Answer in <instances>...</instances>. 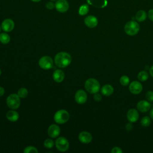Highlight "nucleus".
Instances as JSON below:
<instances>
[{"label":"nucleus","instance_id":"obj_35","mask_svg":"<svg viewBox=\"0 0 153 153\" xmlns=\"http://www.w3.org/2000/svg\"><path fill=\"white\" fill-rule=\"evenodd\" d=\"M125 127H126V129L127 130L130 131V130H132V128H133V126L132 124H131V122H130V123H127V124H126V126H125Z\"/></svg>","mask_w":153,"mask_h":153},{"label":"nucleus","instance_id":"obj_14","mask_svg":"<svg viewBox=\"0 0 153 153\" xmlns=\"http://www.w3.org/2000/svg\"><path fill=\"white\" fill-rule=\"evenodd\" d=\"M151 103L149 101L140 100L137 103V109L141 112H148L151 108Z\"/></svg>","mask_w":153,"mask_h":153},{"label":"nucleus","instance_id":"obj_22","mask_svg":"<svg viewBox=\"0 0 153 153\" xmlns=\"http://www.w3.org/2000/svg\"><path fill=\"white\" fill-rule=\"evenodd\" d=\"M10 41V35L5 33L3 32L0 33V42L4 44H8Z\"/></svg>","mask_w":153,"mask_h":153},{"label":"nucleus","instance_id":"obj_24","mask_svg":"<svg viewBox=\"0 0 153 153\" xmlns=\"http://www.w3.org/2000/svg\"><path fill=\"white\" fill-rule=\"evenodd\" d=\"M89 11V7L87 4H83L80 6L78 10V14L80 16L86 15Z\"/></svg>","mask_w":153,"mask_h":153},{"label":"nucleus","instance_id":"obj_5","mask_svg":"<svg viewBox=\"0 0 153 153\" xmlns=\"http://www.w3.org/2000/svg\"><path fill=\"white\" fill-rule=\"evenodd\" d=\"M20 97L17 94L13 93L7 98V105L11 109H16L20 105Z\"/></svg>","mask_w":153,"mask_h":153},{"label":"nucleus","instance_id":"obj_34","mask_svg":"<svg viewBox=\"0 0 153 153\" xmlns=\"http://www.w3.org/2000/svg\"><path fill=\"white\" fill-rule=\"evenodd\" d=\"M148 18L152 22H153V9H151L148 11Z\"/></svg>","mask_w":153,"mask_h":153},{"label":"nucleus","instance_id":"obj_8","mask_svg":"<svg viewBox=\"0 0 153 153\" xmlns=\"http://www.w3.org/2000/svg\"><path fill=\"white\" fill-rule=\"evenodd\" d=\"M69 8V4L66 0H57L55 3V8L59 13H65Z\"/></svg>","mask_w":153,"mask_h":153},{"label":"nucleus","instance_id":"obj_28","mask_svg":"<svg viewBox=\"0 0 153 153\" xmlns=\"http://www.w3.org/2000/svg\"><path fill=\"white\" fill-rule=\"evenodd\" d=\"M54 145V142L51 139H47L44 142V146L47 149L52 148Z\"/></svg>","mask_w":153,"mask_h":153},{"label":"nucleus","instance_id":"obj_13","mask_svg":"<svg viewBox=\"0 0 153 153\" xmlns=\"http://www.w3.org/2000/svg\"><path fill=\"white\" fill-rule=\"evenodd\" d=\"M84 23L88 27L94 28L97 26L98 24V20L95 16L90 15L84 19Z\"/></svg>","mask_w":153,"mask_h":153},{"label":"nucleus","instance_id":"obj_37","mask_svg":"<svg viewBox=\"0 0 153 153\" xmlns=\"http://www.w3.org/2000/svg\"><path fill=\"white\" fill-rule=\"evenodd\" d=\"M149 74L152 77H153V65L149 68Z\"/></svg>","mask_w":153,"mask_h":153},{"label":"nucleus","instance_id":"obj_3","mask_svg":"<svg viewBox=\"0 0 153 153\" xmlns=\"http://www.w3.org/2000/svg\"><path fill=\"white\" fill-rule=\"evenodd\" d=\"M140 26L137 22L134 20L129 21L124 26V32L129 36L136 35L139 31Z\"/></svg>","mask_w":153,"mask_h":153},{"label":"nucleus","instance_id":"obj_17","mask_svg":"<svg viewBox=\"0 0 153 153\" xmlns=\"http://www.w3.org/2000/svg\"><path fill=\"white\" fill-rule=\"evenodd\" d=\"M87 2L88 4L99 8H105L108 4L107 0H87Z\"/></svg>","mask_w":153,"mask_h":153},{"label":"nucleus","instance_id":"obj_29","mask_svg":"<svg viewBox=\"0 0 153 153\" xmlns=\"http://www.w3.org/2000/svg\"><path fill=\"white\" fill-rule=\"evenodd\" d=\"M24 153H38V150L34 146H28L23 150Z\"/></svg>","mask_w":153,"mask_h":153},{"label":"nucleus","instance_id":"obj_30","mask_svg":"<svg viewBox=\"0 0 153 153\" xmlns=\"http://www.w3.org/2000/svg\"><path fill=\"white\" fill-rule=\"evenodd\" d=\"M145 97L147 100L150 102H153V91L151 90L148 91L145 94Z\"/></svg>","mask_w":153,"mask_h":153},{"label":"nucleus","instance_id":"obj_1","mask_svg":"<svg viewBox=\"0 0 153 153\" xmlns=\"http://www.w3.org/2000/svg\"><path fill=\"white\" fill-rule=\"evenodd\" d=\"M72 62L71 56L66 52L58 53L54 57L55 65L60 68H64L69 66Z\"/></svg>","mask_w":153,"mask_h":153},{"label":"nucleus","instance_id":"obj_4","mask_svg":"<svg viewBox=\"0 0 153 153\" xmlns=\"http://www.w3.org/2000/svg\"><path fill=\"white\" fill-rule=\"evenodd\" d=\"M69 119V112L65 109H60L57 111L54 115V120L57 124H64Z\"/></svg>","mask_w":153,"mask_h":153},{"label":"nucleus","instance_id":"obj_16","mask_svg":"<svg viewBox=\"0 0 153 153\" xmlns=\"http://www.w3.org/2000/svg\"><path fill=\"white\" fill-rule=\"evenodd\" d=\"M139 115L138 111L134 108L130 109L127 113V120L131 123L136 122L139 119Z\"/></svg>","mask_w":153,"mask_h":153},{"label":"nucleus","instance_id":"obj_31","mask_svg":"<svg viewBox=\"0 0 153 153\" xmlns=\"http://www.w3.org/2000/svg\"><path fill=\"white\" fill-rule=\"evenodd\" d=\"M45 7L48 10H53L55 8V4L51 1H49L46 3Z\"/></svg>","mask_w":153,"mask_h":153},{"label":"nucleus","instance_id":"obj_21","mask_svg":"<svg viewBox=\"0 0 153 153\" xmlns=\"http://www.w3.org/2000/svg\"><path fill=\"white\" fill-rule=\"evenodd\" d=\"M147 17L146 13L144 10H139L138 11L135 16V18L137 22H142L146 20Z\"/></svg>","mask_w":153,"mask_h":153},{"label":"nucleus","instance_id":"obj_41","mask_svg":"<svg viewBox=\"0 0 153 153\" xmlns=\"http://www.w3.org/2000/svg\"><path fill=\"white\" fill-rule=\"evenodd\" d=\"M1 27L0 26V32H1Z\"/></svg>","mask_w":153,"mask_h":153},{"label":"nucleus","instance_id":"obj_39","mask_svg":"<svg viewBox=\"0 0 153 153\" xmlns=\"http://www.w3.org/2000/svg\"><path fill=\"white\" fill-rule=\"evenodd\" d=\"M31 1H33V2H38L41 1V0H31Z\"/></svg>","mask_w":153,"mask_h":153},{"label":"nucleus","instance_id":"obj_10","mask_svg":"<svg viewBox=\"0 0 153 153\" xmlns=\"http://www.w3.org/2000/svg\"><path fill=\"white\" fill-rule=\"evenodd\" d=\"M75 100L78 104H83L87 100V94L83 90H78L75 94Z\"/></svg>","mask_w":153,"mask_h":153},{"label":"nucleus","instance_id":"obj_15","mask_svg":"<svg viewBox=\"0 0 153 153\" xmlns=\"http://www.w3.org/2000/svg\"><path fill=\"white\" fill-rule=\"evenodd\" d=\"M78 139L81 143L87 144L91 142L92 135L89 132L84 131L79 134Z\"/></svg>","mask_w":153,"mask_h":153},{"label":"nucleus","instance_id":"obj_12","mask_svg":"<svg viewBox=\"0 0 153 153\" xmlns=\"http://www.w3.org/2000/svg\"><path fill=\"white\" fill-rule=\"evenodd\" d=\"M60 133V128L56 124H51L48 128V134L51 138H56L59 136Z\"/></svg>","mask_w":153,"mask_h":153},{"label":"nucleus","instance_id":"obj_18","mask_svg":"<svg viewBox=\"0 0 153 153\" xmlns=\"http://www.w3.org/2000/svg\"><path fill=\"white\" fill-rule=\"evenodd\" d=\"M53 78L57 82H61L65 79V74L60 69H56L53 74Z\"/></svg>","mask_w":153,"mask_h":153},{"label":"nucleus","instance_id":"obj_2","mask_svg":"<svg viewBox=\"0 0 153 153\" xmlns=\"http://www.w3.org/2000/svg\"><path fill=\"white\" fill-rule=\"evenodd\" d=\"M84 87L85 90L91 94L98 93L100 88L99 82L95 78H88L85 82Z\"/></svg>","mask_w":153,"mask_h":153},{"label":"nucleus","instance_id":"obj_26","mask_svg":"<svg viewBox=\"0 0 153 153\" xmlns=\"http://www.w3.org/2000/svg\"><path fill=\"white\" fill-rule=\"evenodd\" d=\"M17 94L20 98H25L28 95V91L26 88H20L17 91Z\"/></svg>","mask_w":153,"mask_h":153},{"label":"nucleus","instance_id":"obj_32","mask_svg":"<svg viewBox=\"0 0 153 153\" xmlns=\"http://www.w3.org/2000/svg\"><path fill=\"white\" fill-rule=\"evenodd\" d=\"M93 99L96 102H100L102 100V96L100 94H99L98 93H94V96H93Z\"/></svg>","mask_w":153,"mask_h":153},{"label":"nucleus","instance_id":"obj_20","mask_svg":"<svg viewBox=\"0 0 153 153\" xmlns=\"http://www.w3.org/2000/svg\"><path fill=\"white\" fill-rule=\"evenodd\" d=\"M101 93L105 96H109L114 93V88L110 84H105L101 88Z\"/></svg>","mask_w":153,"mask_h":153},{"label":"nucleus","instance_id":"obj_9","mask_svg":"<svg viewBox=\"0 0 153 153\" xmlns=\"http://www.w3.org/2000/svg\"><path fill=\"white\" fill-rule=\"evenodd\" d=\"M128 88L131 93L134 94H138L142 91L143 87L140 82L137 81H133L129 84Z\"/></svg>","mask_w":153,"mask_h":153},{"label":"nucleus","instance_id":"obj_33","mask_svg":"<svg viewBox=\"0 0 153 153\" xmlns=\"http://www.w3.org/2000/svg\"><path fill=\"white\" fill-rule=\"evenodd\" d=\"M112 153H122L123 152V151L122 149L120 148V147H118V146H115L114 147L111 151Z\"/></svg>","mask_w":153,"mask_h":153},{"label":"nucleus","instance_id":"obj_40","mask_svg":"<svg viewBox=\"0 0 153 153\" xmlns=\"http://www.w3.org/2000/svg\"><path fill=\"white\" fill-rule=\"evenodd\" d=\"M1 75V69H0V75Z\"/></svg>","mask_w":153,"mask_h":153},{"label":"nucleus","instance_id":"obj_11","mask_svg":"<svg viewBox=\"0 0 153 153\" xmlns=\"http://www.w3.org/2000/svg\"><path fill=\"white\" fill-rule=\"evenodd\" d=\"M14 27V22L11 19H6L4 20L1 23V29L6 32H10L12 31Z\"/></svg>","mask_w":153,"mask_h":153},{"label":"nucleus","instance_id":"obj_27","mask_svg":"<svg viewBox=\"0 0 153 153\" xmlns=\"http://www.w3.org/2000/svg\"><path fill=\"white\" fill-rule=\"evenodd\" d=\"M120 82L123 86H127L129 84L130 78L127 75H123L120 78Z\"/></svg>","mask_w":153,"mask_h":153},{"label":"nucleus","instance_id":"obj_7","mask_svg":"<svg viewBox=\"0 0 153 153\" xmlns=\"http://www.w3.org/2000/svg\"><path fill=\"white\" fill-rule=\"evenodd\" d=\"M56 148L61 152H65L69 148V143L68 140L64 137H58L55 142Z\"/></svg>","mask_w":153,"mask_h":153},{"label":"nucleus","instance_id":"obj_23","mask_svg":"<svg viewBox=\"0 0 153 153\" xmlns=\"http://www.w3.org/2000/svg\"><path fill=\"white\" fill-rule=\"evenodd\" d=\"M149 75L146 71H141L137 74V78L140 81H145L148 79Z\"/></svg>","mask_w":153,"mask_h":153},{"label":"nucleus","instance_id":"obj_6","mask_svg":"<svg viewBox=\"0 0 153 153\" xmlns=\"http://www.w3.org/2000/svg\"><path fill=\"white\" fill-rule=\"evenodd\" d=\"M53 60L51 57L44 56L39 60L38 64L41 68L45 70L50 69L53 67Z\"/></svg>","mask_w":153,"mask_h":153},{"label":"nucleus","instance_id":"obj_25","mask_svg":"<svg viewBox=\"0 0 153 153\" xmlns=\"http://www.w3.org/2000/svg\"><path fill=\"white\" fill-rule=\"evenodd\" d=\"M151 118L148 117V116H145L143 117L141 120H140V124L141 125L143 126V127H148L150 124H151Z\"/></svg>","mask_w":153,"mask_h":153},{"label":"nucleus","instance_id":"obj_42","mask_svg":"<svg viewBox=\"0 0 153 153\" xmlns=\"http://www.w3.org/2000/svg\"><path fill=\"white\" fill-rule=\"evenodd\" d=\"M51 1H57V0H51Z\"/></svg>","mask_w":153,"mask_h":153},{"label":"nucleus","instance_id":"obj_38","mask_svg":"<svg viewBox=\"0 0 153 153\" xmlns=\"http://www.w3.org/2000/svg\"><path fill=\"white\" fill-rule=\"evenodd\" d=\"M149 115H150L151 118L153 120V108H152L151 110L150 111V112H149Z\"/></svg>","mask_w":153,"mask_h":153},{"label":"nucleus","instance_id":"obj_19","mask_svg":"<svg viewBox=\"0 0 153 153\" xmlns=\"http://www.w3.org/2000/svg\"><path fill=\"white\" fill-rule=\"evenodd\" d=\"M6 117L7 120L11 122L17 121L19 120V113L14 110H10L6 114Z\"/></svg>","mask_w":153,"mask_h":153},{"label":"nucleus","instance_id":"obj_36","mask_svg":"<svg viewBox=\"0 0 153 153\" xmlns=\"http://www.w3.org/2000/svg\"><path fill=\"white\" fill-rule=\"evenodd\" d=\"M5 93V90L2 87H0V97L3 96Z\"/></svg>","mask_w":153,"mask_h":153}]
</instances>
